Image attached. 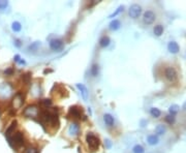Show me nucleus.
<instances>
[{
  "mask_svg": "<svg viewBox=\"0 0 186 153\" xmlns=\"http://www.w3.org/2000/svg\"><path fill=\"white\" fill-rule=\"evenodd\" d=\"M128 14L129 16H130V18L137 19V18H139L140 16H141V14H142V7L140 6L139 4H132L129 7Z\"/></svg>",
  "mask_w": 186,
  "mask_h": 153,
  "instance_id": "nucleus-5",
  "label": "nucleus"
},
{
  "mask_svg": "<svg viewBox=\"0 0 186 153\" xmlns=\"http://www.w3.org/2000/svg\"><path fill=\"white\" fill-rule=\"evenodd\" d=\"M165 78H167L170 82H175L178 78L177 71H176V69L174 68V67H167V68L165 69Z\"/></svg>",
  "mask_w": 186,
  "mask_h": 153,
  "instance_id": "nucleus-6",
  "label": "nucleus"
},
{
  "mask_svg": "<svg viewBox=\"0 0 186 153\" xmlns=\"http://www.w3.org/2000/svg\"><path fill=\"white\" fill-rule=\"evenodd\" d=\"M9 6V1L6 0H0V11H3Z\"/></svg>",
  "mask_w": 186,
  "mask_h": 153,
  "instance_id": "nucleus-28",
  "label": "nucleus"
},
{
  "mask_svg": "<svg viewBox=\"0 0 186 153\" xmlns=\"http://www.w3.org/2000/svg\"><path fill=\"white\" fill-rule=\"evenodd\" d=\"M179 110H180V107L178 105H172V106H170V108H169V112H170V115H173V116H175L176 114L179 112Z\"/></svg>",
  "mask_w": 186,
  "mask_h": 153,
  "instance_id": "nucleus-21",
  "label": "nucleus"
},
{
  "mask_svg": "<svg viewBox=\"0 0 186 153\" xmlns=\"http://www.w3.org/2000/svg\"><path fill=\"white\" fill-rule=\"evenodd\" d=\"M41 46V42H34L28 47V51H31V52H35L39 49V47Z\"/></svg>",
  "mask_w": 186,
  "mask_h": 153,
  "instance_id": "nucleus-19",
  "label": "nucleus"
},
{
  "mask_svg": "<svg viewBox=\"0 0 186 153\" xmlns=\"http://www.w3.org/2000/svg\"><path fill=\"white\" fill-rule=\"evenodd\" d=\"M104 120L108 126H113L114 125V117L110 114H104Z\"/></svg>",
  "mask_w": 186,
  "mask_h": 153,
  "instance_id": "nucleus-16",
  "label": "nucleus"
},
{
  "mask_svg": "<svg viewBox=\"0 0 186 153\" xmlns=\"http://www.w3.org/2000/svg\"><path fill=\"white\" fill-rule=\"evenodd\" d=\"M13 73H14V69L11 68V67H9V68L4 70V75H13Z\"/></svg>",
  "mask_w": 186,
  "mask_h": 153,
  "instance_id": "nucleus-32",
  "label": "nucleus"
},
{
  "mask_svg": "<svg viewBox=\"0 0 186 153\" xmlns=\"http://www.w3.org/2000/svg\"><path fill=\"white\" fill-rule=\"evenodd\" d=\"M99 73V68H98V65L97 64H93L92 67H91V75L93 77H96Z\"/></svg>",
  "mask_w": 186,
  "mask_h": 153,
  "instance_id": "nucleus-26",
  "label": "nucleus"
},
{
  "mask_svg": "<svg viewBox=\"0 0 186 153\" xmlns=\"http://www.w3.org/2000/svg\"><path fill=\"white\" fill-rule=\"evenodd\" d=\"M23 115L27 118L35 119V118L38 117V115H39V110H38V107L35 105L28 106V107H26V109L23 111Z\"/></svg>",
  "mask_w": 186,
  "mask_h": 153,
  "instance_id": "nucleus-1",
  "label": "nucleus"
},
{
  "mask_svg": "<svg viewBox=\"0 0 186 153\" xmlns=\"http://www.w3.org/2000/svg\"><path fill=\"white\" fill-rule=\"evenodd\" d=\"M24 103V97L21 92H18L15 94L13 101H11V106L14 110H19Z\"/></svg>",
  "mask_w": 186,
  "mask_h": 153,
  "instance_id": "nucleus-4",
  "label": "nucleus"
},
{
  "mask_svg": "<svg viewBox=\"0 0 186 153\" xmlns=\"http://www.w3.org/2000/svg\"><path fill=\"white\" fill-rule=\"evenodd\" d=\"M112 142H111V140H109V139H106V140H104V146L107 147V148L108 149H111L112 148Z\"/></svg>",
  "mask_w": 186,
  "mask_h": 153,
  "instance_id": "nucleus-31",
  "label": "nucleus"
},
{
  "mask_svg": "<svg viewBox=\"0 0 186 153\" xmlns=\"http://www.w3.org/2000/svg\"><path fill=\"white\" fill-rule=\"evenodd\" d=\"M110 42H111V40L109 36H102L99 40V46L102 47V48H107V47H109Z\"/></svg>",
  "mask_w": 186,
  "mask_h": 153,
  "instance_id": "nucleus-17",
  "label": "nucleus"
},
{
  "mask_svg": "<svg viewBox=\"0 0 186 153\" xmlns=\"http://www.w3.org/2000/svg\"><path fill=\"white\" fill-rule=\"evenodd\" d=\"M132 152L133 153H145V149L142 145H135L132 148Z\"/></svg>",
  "mask_w": 186,
  "mask_h": 153,
  "instance_id": "nucleus-24",
  "label": "nucleus"
},
{
  "mask_svg": "<svg viewBox=\"0 0 186 153\" xmlns=\"http://www.w3.org/2000/svg\"><path fill=\"white\" fill-rule=\"evenodd\" d=\"M14 45H15L17 48H21V46H22L21 40H15V42H14Z\"/></svg>",
  "mask_w": 186,
  "mask_h": 153,
  "instance_id": "nucleus-33",
  "label": "nucleus"
},
{
  "mask_svg": "<svg viewBox=\"0 0 186 153\" xmlns=\"http://www.w3.org/2000/svg\"><path fill=\"white\" fill-rule=\"evenodd\" d=\"M14 60H15V62L19 63V61L21 60V57H20V55H15V57H14Z\"/></svg>",
  "mask_w": 186,
  "mask_h": 153,
  "instance_id": "nucleus-34",
  "label": "nucleus"
},
{
  "mask_svg": "<svg viewBox=\"0 0 186 153\" xmlns=\"http://www.w3.org/2000/svg\"><path fill=\"white\" fill-rule=\"evenodd\" d=\"M153 32H154V34L156 36H160L161 34L163 33V26L160 25V24H158V25H156L154 27V29H153Z\"/></svg>",
  "mask_w": 186,
  "mask_h": 153,
  "instance_id": "nucleus-20",
  "label": "nucleus"
},
{
  "mask_svg": "<svg viewBox=\"0 0 186 153\" xmlns=\"http://www.w3.org/2000/svg\"><path fill=\"white\" fill-rule=\"evenodd\" d=\"M77 87H78V89L81 91V95H82L83 99L84 101H88V97H89V92H88V89L86 88V86H85L84 84H77Z\"/></svg>",
  "mask_w": 186,
  "mask_h": 153,
  "instance_id": "nucleus-9",
  "label": "nucleus"
},
{
  "mask_svg": "<svg viewBox=\"0 0 186 153\" xmlns=\"http://www.w3.org/2000/svg\"><path fill=\"white\" fill-rule=\"evenodd\" d=\"M123 9H124V6H123V5H120V6H119L118 9H117L116 11H114V13H113V14H111V15L109 16V18H110V19H112V18H115V17H117V16H118L119 14L121 13V11H123Z\"/></svg>",
  "mask_w": 186,
  "mask_h": 153,
  "instance_id": "nucleus-25",
  "label": "nucleus"
},
{
  "mask_svg": "<svg viewBox=\"0 0 186 153\" xmlns=\"http://www.w3.org/2000/svg\"><path fill=\"white\" fill-rule=\"evenodd\" d=\"M87 143H88V146L90 147L91 151H96L99 147V139L96 136L92 134V132H89L86 136Z\"/></svg>",
  "mask_w": 186,
  "mask_h": 153,
  "instance_id": "nucleus-2",
  "label": "nucleus"
},
{
  "mask_svg": "<svg viewBox=\"0 0 186 153\" xmlns=\"http://www.w3.org/2000/svg\"><path fill=\"white\" fill-rule=\"evenodd\" d=\"M68 131H69L70 136H78L79 131H80V125L78 123H76V122H74V123H72L69 125Z\"/></svg>",
  "mask_w": 186,
  "mask_h": 153,
  "instance_id": "nucleus-12",
  "label": "nucleus"
},
{
  "mask_svg": "<svg viewBox=\"0 0 186 153\" xmlns=\"http://www.w3.org/2000/svg\"><path fill=\"white\" fill-rule=\"evenodd\" d=\"M167 50H169V52L172 53V54H177L180 51V47L179 45H178V42H170L169 45H167Z\"/></svg>",
  "mask_w": 186,
  "mask_h": 153,
  "instance_id": "nucleus-10",
  "label": "nucleus"
},
{
  "mask_svg": "<svg viewBox=\"0 0 186 153\" xmlns=\"http://www.w3.org/2000/svg\"><path fill=\"white\" fill-rule=\"evenodd\" d=\"M50 48L53 51H60L63 48V42L60 38H54L50 42Z\"/></svg>",
  "mask_w": 186,
  "mask_h": 153,
  "instance_id": "nucleus-8",
  "label": "nucleus"
},
{
  "mask_svg": "<svg viewBox=\"0 0 186 153\" xmlns=\"http://www.w3.org/2000/svg\"><path fill=\"white\" fill-rule=\"evenodd\" d=\"M17 121H13L11 123V125L7 127V129L5 130V136L7 139H11V136L13 134H15V129L17 128Z\"/></svg>",
  "mask_w": 186,
  "mask_h": 153,
  "instance_id": "nucleus-11",
  "label": "nucleus"
},
{
  "mask_svg": "<svg viewBox=\"0 0 186 153\" xmlns=\"http://www.w3.org/2000/svg\"><path fill=\"white\" fill-rule=\"evenodd\" d=\"M147 142H148V144L151 145V146H154V145L158 144L159 139L156 134H150V136H148V138H147Z\"/></svg>",
  "mask_w": 186,
  "mask_h": 153,
  "instance_id": "nucleus-14",
  "label": "nucleus"
},
{
  "mask_svg": "<svg viewBox=\"0 0 186 153\" xmlns=\"http://www.w3.org/2000/svg\"><path fill=\"white\" fill-rule=\"evenodd\" d=\"M155 18H156V16H155V14L153 13L152 11H147L144 13L143 21H144V23L147 24V25H150V24H152L153 22L155 21Z\"/></svg>",
  "mask_w": 186,
  "mask_h": 153,
  "instance_id": "nucleus-7",
  "label": "nucleus"
},
{
  "mask_svg": "<svg viewBox=\"0 0 186 153\" xmlns=\"http://www.w3.org/2000/svg\"><path fill=\"white\" fill-rule=\"evenodd\" d=\"M145 123H146V121H144V120H142V121H141V126H142V127H145Z\"/></svg>",
  "mask_w": 186,
  "mask_h": 153,
  "instance_id": "nucleus-35",
  "label": "nucleus"
},
{
  "mask_svg": "<svg viewBox=\"0 0 186 153\" xmlns=\"http://www.w3.org/2000/svg\"><path fill=\"white\" fill-rule=\"evenodd\" d=\"M9 141L15 147H20L24 144V134L21 131H17L16 134H14V136Z\"/></svg>",
  "mask_w": 186,
  "mask_h": 153,
  "instance_id": "nucleus-3",
  "label": "nucleus"
},
{
  "mask_svg": "<svg viewBox=\"0 0 186 153\" xmlns=\"http://www.w3.org/2000/svg\"><path fill=\"white\" fill-rule=\"evenodd\" d=\"M68 114H69L70 116H72L74 118H76V119L81 118V111H80V109H79V108H77V107H72V108H70Z\"/></svg>",
  "mask_w": 186,
  "mask_h": 153,
  "instance_id": "nucleus-13",
  "label": "nucleus"
},
{
  "mask_svg": "<svg viewBox=\"0 0 186 153\" xmlns=\"http://www.w3.org/2000/svg\"><path fill=\"white\" fill-rule=\"evenodd\" d=\"M167 131V127H165L163 124H158V125L155 127V132H156V136H162Z\"/></svg>",
  "mask_w": 186,
  "mask_h": 153,
  "instance_id": "nucleus-15",
  "label": "nucleus"
},
{
  "mask_svg": "<svg viewBox=\"0 0 186 153\" xmlns=\"http://www.w3.org/2000/svg\"><path fill=\"white\" fill-rule=\"evenodd\" d=\"M121 27V23L119 20H113L112 22L110 23V25H109V28H110L111 30H118L119 28Z\"/></svg>",
  "mask_w": 186,
  "mask_h": 153,
  "instance_id": "nucleus-18",
  "label": "nucleus"
},
{
  "mask_svg": "<svg viewBox=\"0 0 186 153\" xmlns=\"http://www.w3.org/2000/svg\"><path fill=\"white\" fill-rule=\"evenodd\" d=\"M19 64H26L25 60H23V59H21V60L19 61Z\"/></svg>",
  "mask_w": 186,
  "mask_h": 153,
  "instance_id": "nucleus-36",
  "label": "nucleus"
},
{
  "mask_svg": "<svg viewBox=\"0 0 186 153\" xmlns=\"http://www.w3.org/2000/svg\"><path fill=\"white\" fill-rule=\"evenodd\" d=\"M183 110H185V111H186V101L183 103Z\"/></svg>",
  "mask_w": 186,
  "mask_h": 153,
  "instance_id": "nucleus-37",
  "label": "nucleus"
},
{
  "mask_svg": "<svg viewBox=\"0 0 186 153\" xmlns=\"http://www.w3.org/2000/svg\"><path fill=\"white\" fill-rule=\"evenodd\" d=\"M150 114H151V116H152V117L158 118V117H160L161 112H160V110L157 109V108H152V109L150 110Z\"/></svg>",
  "mask_w": 186,
  "mask_h": 153,
  "instance_id": "nucleus-23",
  "label": "nucleus"
},
{
  "mask_svg": "<svg viewBox=\"0 0 186 153\" xmlns=\"http://www.w3.org/2000/svg\"><path fill=\"white\" fill-rule=\"evenodd\" d=\"M25 153H38L37 149L33 148V147H30V148H27L25 151Z\"/></svg>",
  "mask_w": 186,
  "mask_h": 153,
  "instance_id": "nucleus-30",
  "label": "nucleus"
},
{
  "mask_svg": "<svg viewBox=\"0 0 186 153\" xmlns=\"http://www.w3.org/2000/svg\"><path fill=\"white\" fill-rule=\"evenodd\" d=\"M11 29H13L14 32H20L22 30L21 23H20V22H18V21L13 22V24H11Z\"/></svg>",
  "mask_w": 186,
  "mask_h": 153,
  "instance_id": "nucleus-22",
  "label": "nucleus"
},
{
  "mask_svg": "<svg viewBox=\"0 0 186 153\" xmlns=\"http://www.w3.org/2000/svg\"><path fill=\"white\" fill-rule=\"evenodd\" d=\"M41 103H42L44 106H46V108H48V107H51V106H52V101H51V99H49V98L42 99V101H41Z\"/></svg>",
  "mask_w": 186,
  "mask_h": 153,
  "instance_id": "nucleus-29",
  "label": "nucleus"
},
{
  "mask_svg": "<svg viewBox=\"0 0 186 153\" xmlns=\"http://www.w3.org/2000/svg\"><path fill=\"white\" fill-rule=\"evenodd\" d=\"M165 122L167 123H169V124H174L175 123V116H173V115H167V116H165Z\"/></svg>",
  "mask_w": 186,
  "mask_h": 153,
  "instance_id": "nucleus-27",
  "label": "nucleus"
}]
</instances>
